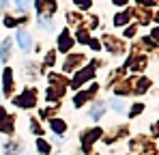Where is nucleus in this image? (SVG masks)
Listing matches in <instances>:
<instances>
[{
    "label": "nucleus",
    "mask_w": 159,
    "mask_h": 155,
    "mask_svg": "<svg viewBox=\"0 0 159 155\" xmlns=\"http://www.w3.org/2000/svg\"><path fill=\"white\" fill-rule=\"evenodd\" d=\"M73 2H75V4H78L80 9H88V7H90V4H93V2H90V0H73Z\"/></svg>",
    "instance_id": "20"
},
{
    "label": "nucleus",
    "mask_w": 159,
    "mask_h": 155,
    "mask_svg": "<svg viewBox=\"0 0 159 155\" xmlns=\"http://www.w3.org/2000/svg\"><path fill=\"white\" fill-rule=\"evenodd\" d=\"M114 2H116V4H125L127 0H114Z\"/></svg>",
    "instance_id": "27"
},
{
    "label": "nucleus",
    "mask_w": 159,
    "mask_h": 155,
    "mask_svg": "<svg viewBox=\"0 0 159 155\" xmlns=\"http://www.w3.org/2000/svg\"><path fill=\"white\" fill-rule=\"evenodd\" d=\"M127 22H129V11H123V13H118L114 17V24L116 26H123V24H127Z\"/></svg>",
    "instance_id": "15"
},
{
    "label": "nucleus",
    "mask_w": 159,
    "mask_h": 155,
    "mask_svg": "<svg viewBox=\"0 0 159 155\" xmlns=\"http://www.w3.org/2000/svg\"><path fill=\"white\" fill-rule=\"evenodd\" d=\"M95 67H97V63H90L88 67H84L82 71H78L75 78H73V82H71V86H73V88H80L84 82H88L90 78L95 76Z\"/></svg>",
    "instance_id": "1"
},
{
    "label": "nucleus",
    "mask_w": 159,
    "mask_h": 155,
    "mask_svg": "<svg viewBox=\"0 0 159 155\" xmlns=\"http://www.w3.org/2000/svg\"><path fill=\"white\" fill-rule=\"evenodd\" d=\"M13 103L17 106V108H32L34 103H37V93L34 91H26V93H22V95H17Z\"/></svg>",
    "instance_id": "2"
},
{
    "label": "nucleus",
    "mask_w": 159,
    "mask_h": 155,
    "mask_svg": "<svg viewBox=\"0 0 159 155\" xmlns=\"http://www.w3.org/2000/svg\"><path fill=\"white\" fill-rule=\"evenodd\" d=\"M45 63H48V65H52V63H54V54H50V56L45 58Z\"/></svg>",
    "instance_id": "25"
},
{
    "label": "nucleus",
    "mask_w": 159,
    "mask_h": 155,
    "mask_svg": "<svg viewBox=\"0 0 159 155\" xmlns=\"http://www.w3.org/2000/svg\"><path fill=\"white\" fill-rule=\"evenodd\" d=\"M20 149H22V142H17V140L4 144V153H7V155H17V153H20Z\"/></svg>",
    "instance_id": "11"
},
{
    "label": "nucleus",
    "mask_w": 159,
    "mask_h": 155,
    "mask_svg": "<svg viewBox=\"0 0 159 155\" xmlns=\"http://www.w3.org/2000/svg\"><path fill=\"white\" fill-rule=\"evenodd\" d=\"M71 45H73L71 35H69L67 30H62V32L58 35V52H69V50H71Z\"/></svg>",
    "instance_id": "6"
},
{
    "label": "nucleus",
    "mask_w": 159,
    "mask_h": 155,
    "mask_svg": "<svg viewBox=\"0 0 159 155\" xmlns=\"http://www.w3.org/2000/svg\"><path fill=\"white\" fill-rule=\"evenodd\" d=\"M17 43H20V48L24 52H30V48H32V37H30V32L17 30Z\"/></svg>",
    "instance_id": "7"
},
{
    "label": "nucleus",
    "mask_w": 159,
    "mask_h": 155,
    "mask_svg": "<svg viewBox=\"0 0 159 155\" xmlns=\"http://www.w3.org/2000/svg\"><path fill=\"white\" fill-rule=\"evenodd\" d=\"M106 45H107V50L112 48V50H114V54H120V52H123V45H120L116 39H112V37H106Z\"/></svg>",
    "instance_id": "13"
},
{
    "label": "nucleus",
    "mask_w": 159,
    "mask_h": 155,
    "mask_svg": "<svg viewBox=\"0 0 159 155\" xmlns=\"http://www.w3.org/2000/svg\"><path fill=\"white\" fill-rule=\"evenodd\" d=\"M112 108H114L116 112H123V106H120V101H112Z\"/></svg>",
    "instance_id": "23"
},
{
    "label": "nucleus",
    "mask_w": 159,
    "mask_h": 155,
    "mask_svg": "<svg viewBox=\"0 0 159 155\" xmlns=\"http://www.w3.org/2000/svg\"><path fill=\"white\" fill-rule=\"evenodd\" d=\"M50 125H52V129L56 131V134H65V129H67V125H65L60 119H54V121H50Z\"/></svg>",
    "instance_id": "14"
},
{
    "label": "nucleus",
    "mask_w": 159,
    "mask_h": 155,
    "mask_svg": "<svg viewBox=\"0 0 159 155\" xmlns=\"http://www.w3.org/2000/svg\"><path fill=\"white\" fill-rule=\"evenodd\" d=\"M95 91H97V84H93V86H90V91H82V93H78V95L73 97V106H75V108L84 106V103L95 95Z\"/></svg>",
    "instance_id": "5"
},
{
    "label": "nucleus",
    "mask_w": 159,
    "mask_h": 155,
    "mask_svg": "<svg viewBox=\"0 0 159 155\" xmlns=\"http://www.w3.org/2000/svg\"><path fill=\"white\" fill-rule=\"evenodd\" d=\"M142 110H144V106H142V103H138V106H133V108H131V112H129V116H135V114H140Z\"/></svg>",
    "instance_id": "21"
},
{
    "label": "nucleus",
    "mask_w": 159,
    "mask_h": 155,
    "mask_svg": "<svg viewBox=\"0 0 159 155\" xmlns=\"http://www.w3.org/2000/svg\"><path fill=\"white\" fill-rule=\"evenodd\" d=\"M80 63H82V56H69L67 58V63H65V71H73V67H78Z\"/></svg>",
    "instance_id": "12"
},
{
    "label": "nucleus",
    "mask_w": 159,
    "mask_h": 155,
    "mask_svg": "<svg viewBox=\"0 0 159 155\" xmlns=\"http://www.w3.org/2000/svg\"><path fill=\"white\" fill-rule=\"evenodd\" d=\"M37 11L41 17H52L56 11V2L54 0H37Z\"/></svg>",
    "instance_id": "3"
},
{
    "label": "nucleus",
    "mask_w": 159,
    "mask_h": 155,
    "mask_svg": "<svg viewBox=\"0 0 159 155\" xmlns=\"http://www.w3.org/2000/svg\"><path fill=\"white\" fill-rule=\"evenodd\" d=\"M15 7H17L20 11H24V13H26L28 9H30V0H15Z\"/></svg>",
    "instance_id": "17"
},
{
    "label": "nucleus",
    "mask_w": 159,
    "mask_h": 155,
    "mask_svg": "<svg viewBox=\"0 0 159 155\" xmlns=\"http://www.w3.org/2000/svg\"><path fill=\"white\" fill-rule=\"evenodd\" d=\"M17 22L15 20H11V17H4V26H15Z\"/></svg>",
    "instance_id": "24"
},
{
    "label": "nucleus",
    "mask_w": 159,
    "mask_h": 155,
    "mask_svg": "<svg viewBox=\"0 0 159 155\" xmlns=\"http://www.w3.org/2000/svg\"><path fill=\"white\" fill-rule=\"evenodd\" d=\"M2 116H4V112H2V110H0V119H2Z\"/></svg>",
    "instance_id": "28"
},
{
    "label": "nucleus",
    "mask_w": 159,
    "mask_h": 155,
    "mask_svg": "<svg viewBox=\"0 0 159 155\" xmlns=\"http://www.w3.org/2000/svg\"><path fill=\"white\" fill-rule=\"evenodd\" d=\"M9 4V0H0V7H7Z\"/></svg>",
    "instance_id": "26"
},
{
    "label": "nucleus",
    "mask_w": 159,
    "mask_h": 155,
    "mask_svg": "<svg viewBox=\"0 0 159 155\" xmlns=\"http://www.w3.org/2000/svg\"><path fill=\"white\" fill-rule=\"evenodd\" d=\"M101 136H103V131H101L99 127L86 131V134H84V138H82V149H84V151H88V149H90V144H93L97 138H101Z\"/></svg>",
    "instance_id": "4"
},
{
    "label": "nucleus",
    "mask_w": 159,
    "mask_h": 155,
    "mask_svg": "<svg viewBox=\"0 0 159 155\" xmlns=\"http://www.w3.org/2000/svg\"><path fill=\"white\" fill-rule=\"evenodd\" d=\"M11 88H13V71L4 69V73H2V91H4V95H9Z\"/></svg>",
    "instance_id": "8"
},
{
    "label": "nucleus",
    "mask_w": 159,
    "mask_h": 155,
    "mask_svg": "<svg viewBox=\"0 0 159 155\" xmlns=\"http://www.w3.org/2000/svg\"><path fill=\"white\" fill-rule=\"evenodd\" d=\"M78 41H80V43H86V45H88V41H90L88 32H84V30H82V32H78Z\"/></svg>",
    "instance_id": "19"
},
{
    "label": "nucleus",
    "mask_w": 159,
    "mask_h": 155,
    "mask_svg": "<svg viewBox=\"0 0 159 155\" xmlns=\"http://www.w3.org/2000/svg\"><path fill=\"white\" fill-rule=\"evenodd\" d=\"M37 149H39V153H41V155H48V153H50V144H48L43 138H37Z\"/></svg>",
    "instance_id": "16"
},
{
    "label": "nucleus",
    "mask_w": 159,
    "mask_h": 155,
    "mask_svg": "<svg viewBox=\"0 0 159 155\" xmlns=\"http://www.w3.org/2000/svg\"><path fill=\"white\" fill-rule=\"evenodd\" d=\"M39 26H43L45 30H52V17H41L39 15Z\"/></svg>",
    "instance_id": "18"
},
{
    "label": "nucleus",
    "mask_w": 159,
    "mask_h": 155,
    "mask_svg": "<svg viewBox=\"0 0 159 155\" xmlns=\"http://www.w3.org/2000/svg\"><path fill=\"white\" fill-rule=\"evenodd\" d=\"M106 112V103L103 101H97L93 108H90V116H93V121H97V119H101V114Z\"/></svg>",
    "instance_id": "9"
},
{
    "label": "nucleus",
    "mask_w": 159,
    "mask_h": 155,
    "mask_svg": "<svg viewBox=\"0 0 159 155\" xmlns=\"http://www.w3.org/2000/svg\"><path fill=\"white\" fill-rule=\"evenodd\" d=\"M9 52H11V39H4V41H0V60H2V63H7V58H9Z\"/></svg>",
    "instance_id": "10"
},
{
    "label": "nucleus",
    "mask_w": 159,
    "mask_h": 155,
    "mask_svg": "<svg viewBox=\"0 0 159 155\" xmlns=\"http://www.w3.org/2000/svg\"><path fill=\"white\" fill-rule=\"evenodd\" d=\"M133 32H135V26H129V28H125V37H131Z\"/></svg>",
    "instance_id": "22"
}]
</instances>
